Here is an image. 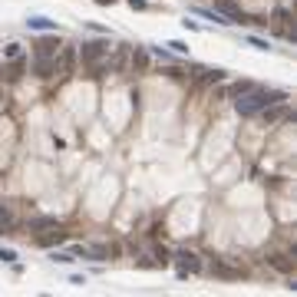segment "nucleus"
I'll return each mask as SVG.
<instances>
[{
	"label": "nucleus",
	"mask_w": 297,
	"mask_h": 297,
	"mask_svg": "<svg viewBox=\"0 0 297 297\" xmlns=\"http://www.w3.org/2000/svg\"><path fill=\"white\" fill-rule=\"evenodd\" d=\"M277 99H284L281 93H267V89H248V93H241V96L234 99V109L241 112V116H258V112L264 109V106H271V102H277Z\"/></svg>",
	"instance_id": "nucleus-1"
},
{
	"label": "nucleus",
	"mask_w": 297,
	"mask_h": 297,
	"mask_svg": "<svg viewBox=\"0 0 297 297\" xmlns=\"http://www.w3.org/2000/svg\"><path fill=\"white\" fill-rule=\"evenodd\" d=\"M76 53H79V60H83V66H96L109 56V40H89V43L79 46Z\"/></svg>",
	"instance_id": "nucleus-2"
},
{
	"label": "nucleus",
	"mask_w": 297,
	"mask_h": 297,
	"mask_svg": "<svg viewBox=\"0 0 297 297\" xmlns=\"http://www.w3.org/2000/svg\"><path fill=\"white\" fill-rule=\"evenodd\" d=\"M76 60H79L76 46H60V50H56V73H60V76H73Z\"/></svg>",
	"instance_id": "nucleus-3"
},
{
	"label": "nucleus",
	"mask_w": 297,
	"mask_h": 297,
	"mask_svg": "<svg viewBox=\"0 0 297 297\" xmlns=\"http://www.w3.org/2000/svg\"><path fill=\"white\" fill-rule=\"evenodd\" d=\"M175 264H178V277H188V274L201 271V261H198L195 251H175Z\"/></svg>",
	"instance_id": "nucleus-4"
},
{
	"label": "nucleus",
	"mask_w": 297,
	"mask_h": 297,
	"mask_svg": "<svg viewBox=\"0 0 297 297\" xmlns=\"http://www.w3.org/2000/svg\"><path fill=\"white\" fill-rule=\"evenodd\" d=\"M129 56H132L129 46H116V53L106 56V66H109V73H126V69H129Z\"/></svg>",
	"instance_id": "nucleus-5"
},
{
	"label": "nucleus",
	"mask_w": 297,
	"mask_h": 297,
	"mask_svg": "<svg viewBox=\"0 0 297 297\" xmlns=\"http://www.w3.org/2000/svg\"><path fill=\"white\" fill-rule=\"evenodd\" d=\"M215 10L225 13V20H228V23H241V20H248V17L241 13V7H238L234 0H215Z\"/></svg>",
	"instance_id": "nucleus-6"
},
{
	"label": "nucleus",
	"mask_w": 297,
	"mask_h": 297,
	"mask_svg": "<svg viewBox=\"0 0 297 297\" xmlns=\"http://www.w3.org/2000/svg\"><path fill=\"white\" fill-rule=\"evenodd\" d=\"M264 122H284L287 116V106H284V99H277V102H271V106H264Z\"/></svg>",
	"instance_id": "nucleus-7"
},
{
	"label": "nucleus",
	"mask_w": 297,
	"mask_h": 297,
	"mask_svg": "<svg viewBox=\"0 0 297 297\" xmlns=\"http://www.w3.org/2000/svg\"><path fill=\"white\" fill-rule=\"evenodd\" d=\"M33 69H36V76H53L56 73V56H36L33 60Z\"/></svg>",
	"instance_id": "nucleus-8"
},
{
	"label": "nucleus",
	"mask_w": 297,
	"mask_h": 297,
	"mask_svg": "<svg viewBox=\"0 0 297 297\" xmlns=\"http://www.w3.org/2000/svg\"><path fill=\"white\" fill-rule=\"evenodd\" d=\"M211 274L225 277V281H238V277H241V267H231V264H225V261H211Z\"/></svg>",
	"instance_id": "nucleus-9"
},
{
	"label": "nucleus",
	"mask_w": 297,
	"mask_h": 297,
	"mask_svg": "<svg viewBox=\"0 0 297 297\" xmlns=\"http://www.w3.org/2000/svg\"><path fill=\"white\" fill-rule=\"evenodd\" d=\"M27 228L30 231H53V228H60V221L50 218V215H36V218L27 221Z\"/></svg>",
	"instance_id": "nucleus-10"
},
{
	"label": "nucleus",
	"mask_w": 297,
	"mask_h": 297,
	"mask_svg": "<svg viewBox=\"0 0 297 297\" xmlns=\"http://www.w3.org/2000/svg\"><path fill=\"white\" fill-rule=\"evenodd\" d=\"M56 50H60V40L56 36H43L36 43V56H56Z\"/></svg>",
	"instance_id": "nucleus-11"
},
{
	"label": "nucleus",
	"mask_w": 297,
	"mask_h": 297,
	"mask_svg": "<svg viewBox=\"0 0 297 297\" xmlns=\"http://www.w3.org/2000/svg\"><path fill=\"white\" fill-rule=\"evenodd\" d=\"M36 241L43 244V248H53V244H63V241H66V231L53 228V231H50V234H40V238H36Z\"/></svg>",
	"instance_id": "nucleus-12"
},
{
	"label": "nucleus",
	"mask_w": 297,
	"mask_h": 297,
	"mask_svg": "<svg viewBox=\"0 0 297 297\" xmlns=\"http://www.w3.org/2000/svg\"><path fill=\"white\" fill-rule=\"evenodd\" d=\"M129 66L142 73L145 66H149V53H145V50H132V56H129Z\"/></svg>",
	"instance_id": "nucleus-13"
},
{
	"label": "nucleus",
	"mask_w": 297,
	"mask_h": 297,
	"mask_svg": "<svg viewBox=\"0 0 297 297\" xmlns=\"http://www.w3.org/2000/svg\"><path fill=\"white\" fill-rule=\"evenodd\" d=\"M267 264H274L277 271H294V261H291L287 254H271V258H267Z\"/></svg>",
	"instance_id": "nucleus-14"
},
{
	"label": "nucleus",
	"mask_w": 297,
	"mask_h": 297,
	"mask_svg": "<svg viewBox=\"0 0 297 297\" xmlns=\"http://www.w3.org/2000/svg\"><path fill=\"white\" fill-rule=\"evenodd\" d=\"M27 27H30V30H56V23L46 20V17H30V20H27Z\"/></svg>",
	"instance_id": "nucleus-15"
},
{
	"label": "nucleus",
	"mask_w": 297,
	"mask_h": 297,
	"mask_svg": "<svg viewBox=\"0 0 297 297\" xmlns=\"http://www.w3.org/2000/svg\"><path fill=\"white\" fill-rule=\"evenodd\" d=\"M13 228V211L7 208V205H0V231Z\"/></svg>",
	"instance_id": "nucleus-16"
},
{
	"label": "nucleus",
	"mask_w": 297,
	"mask_h": 297,
	"mask_svg": "<svg viewBox=\"0 0 297 297\" xmlns=\"http://www.w3.org/2000/svg\"><path fill=\"white\" fill-rule=\"evenodd\" d=\"M23 56V46L20 43H7L3 46V60H20Z\"/></svg>",
	"instance_id": "nucleus-17"
},
{
	"label": "nucleus",
	"mask_w": 297,
	"mask_h": 297,
	"mask_svg": "<svg viewBox=\"0 0 297 297\" xmlns=\"http://www.w3.org/2000/svg\"><path fill=\"white\" fill-rule=\"evenodd\" d=\"M155 264H159V267L168 264V251H165V248H155Z\"/></svg>",
	"instance_id": "nucleus-18"
},
{
	"label": "nucleus",
	"mask_w": 297,
	"mask_h": 297,
	"mask_svg": "<svg viewBox=\"0 0 297 297\" xmlns=\"http://www.w3.org/2000/svg\"><path fill=\"white\" fill-rule=\"evenodd\" d=\"M0 261H17V251H10V248H0Z\"/></svg>",
	"instance_id": "nucleus-19"
},
{
	"label": "nucleus",
	"mask_w": 297,
	"mask_h": 297,
	"mask_svg": "<svg viewBox=\"0 0 297 297\" xmlns=\"http://www.w3.org/2000/svg\"><path fill=\"white\" fill-rule=\"evenodd\" d=\"M248 43L258 46V50H267V43H264V40H258V36H248Z\"/></svg>",
	"instance_id": "nucleus-20"
},
{
	"label": "nucleus",
	"mask_w": 297,
	"mask_h": 297,
	"mask_svg": "<svg viewBox=\"0 0 297 297\" xmlns=\"http://www.w3.org/2000/svg\"><path fill=\"white\" fill-rule=\"evenodd\" d=\"M168 46H172L175 53H188V46H185V43H178V40H172V43H168Z\"/></svg>",
	"instance_id": "nucleus-21"
},
{
	"label": "nucleus",
	"mask_w": 297,
	"mask_h": 297,
	"mask_svg": "<svg viewBox=\"0 0 297 297\" xmlns=\"http://www.w3.org/2000/svg\"><path fill=\"white\" fill-rule=\"evenodd\" d=\"M99 7H112V3H116V0H96Z\"/></svg>",
	"instance_id": "nucleus-22"
}]
</instances>
